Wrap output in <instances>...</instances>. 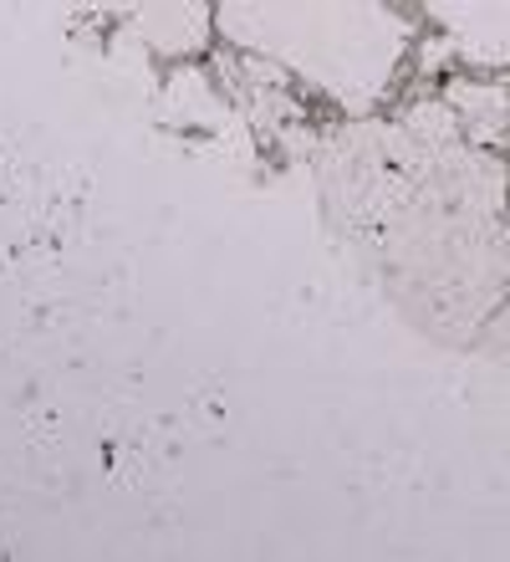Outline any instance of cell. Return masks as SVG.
Masks as SVG:
<instances>
[{
  "mask_svg": "<svg viewBox=\"0 0 510 562\" xmlns=\"http://www.w3.org/2000/svg\"><path fill=\"white\" fill-rule=\"evenodd\" d=\"M82 5H92V11H133L138 0H82Z\"/></svg>",
  "mask_w": 510,
  "mask_h": 562,
  "instance_id": "cell-5",
  "label": "cell"
},
{
  "mask_svg": "<svg viewBox=\"0 0 510 562\" xmlns=\"http://www.w3.org/2000/svg\"><path fill=\"white\" fill-rule=\"evenodd\" d=\"M219 31V0H138L133 5V36L169 61L200 57Z\"/></svg>",
  "mask_w": 510,
  "mask_h": 562,
  "instance_id": "cell-2",
  "label": "cell"
},
{
  "mask_svg": "<svg viewBox=\"0 0 510 562\" xmlns=\"http://www.w3.org/2000/svg\"><path fill=\"white\" fill-rule=\"evenodd\" d=\"M454 103V113H460V128H465L469 144H500V138L510 134V98L506 88H475V82H450V92H444Z\"/></svg>",
  "mask_w": 510,
  "mask_h": 562,
  "instance_id": "cell-4",
  "label": "cell"
},
{
  "mask_svg": "<svg viewBox=\"0 0 510 562\" xmlns=\"http://www.w3.org/2000/svg\"><path fill=\"white\" fill-rule=\"evenodd\" d=\"M219 36L348 113L378 103L408 52V21L388 0H219Z\"/></svg>",
  "mask_w": 510,
  "mask_h": 562,
  "instance_id": "cell-1",
  "label": "cell"
},
{
  "mask_svg": "<svg viewBox=\"0 0 510 562\" xmlns=\"http://www.w3.org/2000/svg\"><path fill=\"white\" fill-rule=\"evenodd\" d=\"M469 67H506L510 61V0H423Z\"/></svg>",
  "mask_w": 510,
  "mask_h": 562,
  "instance_id": "cell-3",
  "label": "cell"
}]
</instances>
